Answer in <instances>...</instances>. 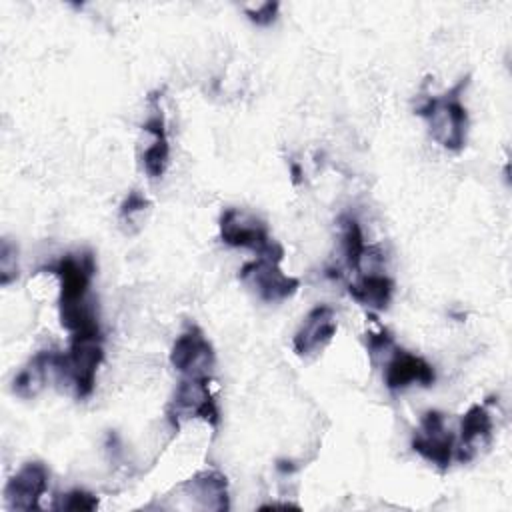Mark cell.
I'll return each instance as SVG.
<instances>
[{"mask_svg": "<svg viewBox=\"0 0 512 512\" xmlns=\"http://www.w3.org/2000/svg\"><path fill=\"white\" fill-rule=\"evenodd\" d=\"M468 80L470 76L460 78L448 92L432 96L416 108V114L428 120L430 136L448 150H460L466 144L468 112L460 102V94L468 86Z\"/></svg>", "mask_w": 512, "mask_h": 512, "instance_id": "cell-1", "label": "cell"}, {"mask_svg": "<svg viewBox=\"0 0 512 512\" xmlns=\"http://www.w3.org/2000/svg\"><path fill=\"white\" fill-rule=\"evenodd\" d=\"M102 360L104 350L100 332L72 334L68 352H56L54 370L74 386L78 398H88L94 390L96 370L102 364Z\"/></svg>", "mask_w": 512, "mask_h": 512, "instance_id": "cell-2", "label": "cell"}, {"mask_svg": "<svg viewBox=\"0 0 512 512\" xmlns=\"http://www.w3.org/2000/svg\"><path fill=\"white\" fill-rule=\"evenodd\" d=\"M280 262H282V258L262 254L256 260L246 262L240 268L238 278L248 288H252L256 292V296L264 302L286 300L292 294H296V290L300 286V280L294 278V276L284 274L280 270Z\"/></svg>", "mask_w": 512, "mask_h": 512, "instance_id": "cell-3", "label": "cell"}, {"mask_svg": "<svg viewBox=\"0 0 512 512\" xmlns=\"http://www.w3.org/2000/svg\"><path fill=\"white\" fill-rule=\"evenodd\" d=\"M208 382V376H186L178 382L168 408V418L176 428L180 424V418H202L210 426H218L220 412Z\"/></svg>", "mask_w": 512, "mask_h": 512, "instance_id": "cell-4", "label": "cell"}, {"mask_svg": "<svg viewBox=\"0 0 512 512\" xmlns=\"http://www.w3.org/2000/svg\"><path fill=\"white\" fill-rule=\"evenodd\" d=\"M218 226L222 242L234 248H250L262 254L274 244L266 222L240 208H226Z\"/></svg>", "mask_w": 512, "mask_h": 512, "instance_id": "cell-5", "label": "cell"}, {"mask_svg": "<svg viewBox=\"0 0 512 512\" xmlns=\"http://www.w3.org/2000/svg\"><path fill=\"white\" fill-rule=\"evenodd\" d=\"M412 450L442 470L450 466L454 458L456 442H454V436L444 428L442 412L428 410L422 414L420 428L412 436Z\"/></svg>", "mask_w": 512, "mask_h": 512, "instance_id": "cell-6", "label": "cell"}, {"mask_svg": "<svg viewBox=\"0 0 512 512\" xmlns=\"http://www.w3.org/2000/svg\"><path fill=\"white\" fill-rule=\"evenodd\" d=\"M60 278V300L58 306H74L88 298V286L96 272L92 252H82L78 256L66 254L56 264L46 266Z\"/></svg>", "mask_w": 512, "mask_h": 512, "instance_id": "cell-7", "label": "cell"}, {"mask_svg": "<svg viewBox=\"0 0 512 512\" xmlns=\"http://www.w3.org/2000/svg\"><path fill=\"white\" fill-rule=\"evenodd\" d=\"M216 354L198 326H188L172 344L170 364L186 376H210Z\"/></svg>", "mask_w": 512, "mask_h": 512, "instance_id": "cell-8", "label": "cell"}, {"mask_svg": "<svg viewBox=\"0 0 512 512\" xmlns=\"http://www.w3.org/2000/svg\"><path fill=\"white\" fill-rule=\"evenodd\" d=\"M48 488V470L42 462H26L6 484L4 500L10 510H36Z\"/></svg>", "mask_w": 512, "mask_h": 512, "instance_id": "cell-9", "label": "cell"}, {"mask_svg": "<svg viewBox=\"0 0 512 512\" xmlns=\"http://www.w3.org/2000/svg\"><path fill=\"white\" fill-rule=\"evenodd\" d=\"M336 316L334 310L326 304L314 306L304 322L300 324L298 332L294 334V350L298 356H312L318 354L336 334Z\"/></svg>", "mask_w": 512, "mask_h": 512, "instance_id": "cell-10", "label": "cell"}, {"mask_svg": "<svg viewBox=\"0 0 512 512\" xmlns=\"http://www.w3.org/2000/svg\"><path fill=\"white\" fill-rule=\"evenodd\" d=\"M436 380L432 364H428L424 358L410 354L406 350L394 348L386 362L384 370V384L388 390H404L410 384L420 386H432Z\"/></svg>", "mask_w": 512, "mask_h": 512, "instance_id": "cell-11", "label": "cell"}, {"mask_svg": "<svg viewBox=\"0 0 512 512\" xmlns=\"http://www.w3.org/2000/svg\"><path fill=\"white\" fill-rule=\"evenodd\" d=\"M492 432V418L484 404H474L462 416L460 422V444L454 450V456L460 462H468L474 458L480 446L488 444Z\"/></svg>", "mask_w": 512, "mask_h": 512, "instance_id": "cell-12", "label": "cell"}, {"mask_svg": "<svg viewBox=\"0 0 512 512\" xmlns=\"http://www.w3.org/2000/svg\"><path fill=\"white\" fill-rule=\"evenodd\" d=\"M188 496H194L202 508L228 510V484L226 476L216 470H202L180 486Z\"/></svg>", "mask_w": 512, "mask_h": 512, "instance_id": "cell-13", "label": "cell"}, {"mask_svg": "<svg viewBox=\"0 0 512 512\" xmlns=\"http://www.w3.org/2000/svg\"><path fill=\"white\" fill-rule=\"evenodd\" d=\"M142 128L154 136V142L142 154V166L150 178H160L166 172L170 158V144L166 136V122L162 110L156 108L142 124Z\"/></svg>", "mask_w": 512, "mask_h": 512, "instance_id": "cell-14", "label": "cell"}, {"mask_svg": "<svg viewBox=\"0 0 512 512\" xmlns=\"http://www.w3.org/2000/svg\"><path fill=\"white\" fill-rule=\"evenodd\" d=\"M54 356L52 350H40L36 352L28 364L14 376L12 390L20 398H34L46 384L48 372L54 370Z\"/></svg>", "mask_w": 512, "mask_h": 512, "instance_id": "cell-15", "label": "cell"}, {"mask_svg": "<svg viewBox=\"0 0 512 512\" xmlns=\"http://www.w3.org/2000/svg\"><path fill=\"white\" fill-rule=\"evenodd\" d=\"M394 292V282L386 274H362L348 286V294L362 306L386 310Z\"/></svg>", "mask_w": 512, "mask_h": 512, "instance_id": "cell-16", "label": "cell"}, {"mask_svg": "<svg viewBox=\"0 0 512 512\" xmlns=\"http://www.w3.org/2000/svg\"><path fill=\"white\" fill-rule=\"evenodd\" d=\"M342 250L346 256L348 268L358 272L362 258L366 254V244H364V234L360 224L348 216L342 218Z\"/></svg>", "mask_w": 512, "mask_h": 512, "instance_id": "cell-17", "label": "cell"}, {"mask_svg": "<svg viewBox=\"0 0 512 512\" xmlns=\"http://www.w3.org/2000/svg\"><path fill=\"white\" fill-rule=\"evenodd\" d=\"M56 510H74V512H80V510H96L98 508V498L86 490H70L66 494H60L58 496V502L54 504Z\"/></svg>", "mask_w": 512, "mask_h": 512, "instance_id": "cell-18", "label": "cell"}, {"mask_svg": "<svg viewBox=\"0 0 512 512\" xmlns=\"http://www.w3.org/2000/svg\"><path fill=\"white\" fill-rule=\"evenodd\" d=\"M18 250L8 240H2L0 250V282L2 286L10 284L18 276Z\"/></svg>", "mask_w": 512, "mask_h": 512, "instance_id": "cell-19", "label": "cell"}, {"mask_svg": "<svg viewBox=\"0 0 512 512\" xmlns=\"http://www.w3.org/2000/svg\"><path fill=\"white\" fill-rule=\"evenodd\" d=\"M366 348L368 354L372 356V360H376V356H390L394 352V338L386 328H380L378 332H368L366 334Z\"/></svg>", "mask_w": 512, "mask_h": 512, "instance_id": "cell-20", "label": "cell"}, {"mask_svg": "<svg viewBox=\"0 0 512 512\" xmlns=\"http://www.w3.org/2000/svg\"><path fill=\"white\" fill-rule=\"evenodd\" d=\"M150 208V202L144 194H140L138 190H130L124 198V202L120 204V218L122 220H130L134 214L144 212Z\"/></svg>", "mask_w": 512, "mask_h": 512, "instance_id": "cell-21", "label": "cell"}, {"mask_svg": "<svg viewBox=\"0 0 512 512\" xmlns=\"http://www.w3.org/2000/svg\"><path fill=\"white\" fill-rule=\"evenodd\" d=\"M278 8H280L278 2H264V4H260L256 10H248V8H246V14H248V18H250L254 24H258V26H268V24H272V22L276 20Z\"/></svg>", "mask_w": 512, "mask_h": 512, "instance_id": "cell-22", "label": "cell"}, {"mask_svg": "<svg viewBox=\"0 0 512 512\" xmlns=\"http://www.w3.org/2000/svg\"><path fill=\"white\" fill-rule=\"evenodd\" d=\"M290 170H292V182H294V184H300V182H302V178H300V176H302L300 166L292 162V164H290Z\"/></svg>", "mask_w": 512, "mask_h": 512, "instance_id": "cell-23", "label": "cell"}]
</instances>
